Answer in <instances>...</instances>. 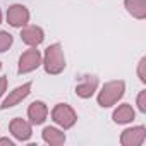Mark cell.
<instances>
[{"label":"cell","instance_id":"1","mask_svg":"<svg viewBox=\"0 0 146 146\" xmlns=\"http://www.w3.org/2000/svg\"><path fill=\"white\" fill-rule=\"evenodd\" d=\"M41 64L45 67V72L50 76H57L65 69V55H64V48L60 43H53L50 45L41 58Z\"/></svg>","mask_w":146,"mask_h":146},{"label":"cell","instance_id":"2","mask_svg":"<svg viewBox=\"0 0 146 146\" xmlns=\"http://www.w3.org/2000/svg\"><path fill=\"white\" fill-rule=\"evenodd\" d=\"M125 93V83L124 81H108L103 84L102 91L98 93V105L103 108L113 107Z\"/></svg>","mask_w":146,"mask_h":146},{"label":"cell","instance_id":"3","mask_svg":"<svg viewBox=\"0 0 146 146\" xmlns=\"http://www.w3.org/2000/svg\"><path fill=\"white\" fill-rule=\"evenodd\" d=\"M52 120L62 129H70L78 122V113L67 103H57L52 110Z\"/></svg>","mask_w":146,"mask_h":146},{"label":"cell","instance_id":"4","mask_svg":"<svg viewBox=\"0 0 146 146\" xmlns=\"http://www.w3.org/2000/svg\"><path fill=\"white\" fill-rule=\"evenodd\" d=\"M41 58L43 57H41L40 50H36V46H31L29 50H26L24 53H21L17 72H19V74H28V72L36 70L41 65Z\"/></svg>","mask_w":146,"mask_h":146},{"label":"cell","instance_id":"5","mask_svg":"<svg viewBox=\"0 0 146 146\" xmlns=\"http://www.w3.org/2000/svg\"><path fill=\"white\" fill-rule=\"evenodd\" d=\"M7 23L12 28H24L29 23V11L23 4H14L7 9Z\"/></svg>","mask_w":146,"mask_h":146},{"label":"cell","instance_id":"6","mask_svg":"<svg viewBox=\"0 0 146 146\" xmlns=\"http://www.w3.org/2000/svg\"><path fill=\"white\" fill-rule=\"evenodd\" d=\"M31 86H33L31 83H24V84H21V86L14 88V90L7 95V98L2 102V105H0V110L12 108V107L19 105L23 100H26V98L29 96V93H31Z\"/></svg>","mask_w":146,"mask_h":146},{"label":"cell","instance_id":"7","mask_svg":"<svg viewBox=\"0 0 146 146\" xmlns=\"http://www.w3.org/2000/svg\"><path fill=\"white\" fill-rule=\"evenodd\" d=\"M146 139V127L136 125L129 127L120 134V144L122 146H141Z\"/></svg>","mask_w":146,"mask_h":146},{"label":"cell","instance_id":"8","mask_svg":"<svg viewBox=\"0 0 146 146\" xmlns=\"http://www.w3.org/2000/svg\"><path fill=\"white\" fill-rule=\"evenodd\" d=\"M9 131L11 134L17 139V141H28L31 136H33V127H31V122L24 120V119H12L11 124H9Z\"/></svg>","mask_w":146,"mask_h":146},{"label":"cell","instance_id":"9","mask_svg":"<svg viewBox=\"0 0 146 146\" xmlns=\"http://www.w3.org/2000/svg\"><path fill=\"white\" fill-rule=\"evenodd\" d=\"M98 84H100V81H98V78L96 76H83L81 78V81L76 84V95L79 96V98H91L93 95H95V91L98 90Z\"/></svg>","mask_w":146,"mask_h":146},{"label":"cell","instance_id":"10","mask_svg":"<svg viewBox=\"0 0 146 146\" xmlns=\"http://www.w3.org/2000/svg\"><path fill=\"white\" fill-rule=\"evenodd\" d=\"M21 40L28 45V46H38L40 43H43L45 40V33L40 26H24L21 28Z\"/></svg>","mask_w":146,"mask_h":146},{"label":"cell","instance_id":"11","mask_svg":"<svg viewBox=\"0 0 146 146\" xmlns=\"http://www.w3.org/2000/svg\"><path fill=\"white\" fill-rule=\"evenodd\" d=\"M46 115H48V107H46L45 102L36 100L28 107V117H29L31 124H35V125L43 124L46 120Z\"/></svg>","mask_w":146,"mask_h":146},{"label":"cell","instance_id":"12","mask_svg":"<svg viewBox=\"0 0 146 146\" xmlns=\"http://www.w3.org/2000/svg\"><path fill=\"white\" fill-rule=\"evenodd\" d=\"M134 117H136V112H134V108L129 103L119 105L113 110V113H112V119H113L115 124H129V122L134 120Z\"/></svg>","mask_w":146,"mask_h":146},{"label":"cell","instance_id":"13","mask_svg":"<svg viewBox=\"0 0 146 146\" xmlns=\"http://www.w3.org/2000/svg\"><path fill=\"white\" fill-rule=\"evenodd\" d=\"M41 137H43V141H45L46 144H50V146H60V144L65 143V134H64V131H60V129H57V127H52V125H48V127L43 129Z\"/></svg>","mask_w":146,"mask_h":146},{"label":"cell","instance_id":"14","mask_svg":"<svg viewBox=\"0 0 146 146\" xmlns=\"http://www.w3.org/2000/svg\"><path fill=\"white\" fill-rule=\"evenodd\" d=\"M124 5L132 17L136 19L146 17V0H124Z\"/></svg>","mask_w":146,"mask_h":146},{"label":"cell","instance_id":"15","mask_svg":"<svg viewBox=\"0 0 146 146\" xmlns=\"http://www.w3.org/2000/svg\"><path fill=\"white\" fill-rule=\"evenodd\" d=\"M12 43H14V38H12L11 33H7V31H0V53L7 52V50L12 46Z\"/></svg>","mask_w":146,"mask_h":146},{"label":"cell","instance_id":"16","mask_svg":"<svg viewBox=\"0 0 146 146\" xmlns=\"http://www.w3.org/2000/svg\"><path fill=\"white\" fill-rule=\"evenodd\" d=\"M144 69H146V57H143L139 60V64H137V78H139L141 83H146V72H144Z\"/></svg>","mask_w":146,"mask_h":146},{"label":"cell","instance_id":"17","mask_svg":"<svg viewBox=\"0 0 146 146\" xmlns=\"http://www.w3.org/2000/svg\"><path fill=\"white\" fill-rule=\"evenodd\" d=\"M137 108H139V112H143V113H146V90H143V91H139V95H137Z\"/></svg>","mask_w":146,"mask_h":146},{"label":"cell","instance_id":"18","mask_svg":"<svg viewBox=\"0 0 146 146\" xmlns=\"http://www.w3.org/2000/svg\"><path fill=\"white\" fill-rule=\"evenodd\" d=\"M7 91V78H0V96H2L4 93Z\"/></svg>","mask_w":146,"mask_h":146},{"label":"cell","instance_id":"19","mask_svg":"<svg viewBox=\"0 0 146 146\" xmlns=\"http://www.w3.org/2000/svg\"><path fill=\"white\" fill-rule=\"evenodd\" d=\"M0 144H9V146H14V141L9 139V137H0Z\"/></svg>","mask_w":146,"mask_h":146},{"label":"cell","instance_id":"20","mask_svg":"<svg viewBox=\"0 0 146 146\" xmlns=\"http://www.w3.org/2000/svg\"><path fill=\"white\" fill-rule=\"evenodd\" d=\"M0 24H2V11H0Z\"/></svg>","mask_w":146,"mask_h":146},{"label":"cell","instance_id":"21","mask_svg":"<svg viewBox=\"0 0 146 146\" xmlns=\"http://www.w3.org/2000/svg\"><path fill=\"white\" fill-rule=\"evenodd\" d=\"M0 69H2V62H0Z\"/></svg>","mask_w":146,"mask_h":146}]
</instances>
